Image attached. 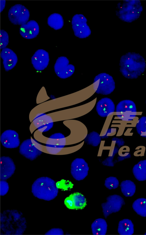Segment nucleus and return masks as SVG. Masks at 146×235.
<instances>
[{
    "instance_id": "1",
    "label": "nucleus",
    "mask_w": 146,
    "mask_h": 235,
    "mask_svg": "<svg viewBox=\"0 0 146 235\" xmlns=\"http://www.w3.org/2000/svg\"><path fill=\"white\" fill-rule=\"evenodd\" d=\"M22 213L16 210H7L0 214L1 235H22L26 228Z\"/></svg>"
},
{
    "instance_id": "2",
    "label": "nucleus",
    "mask_w": 146,
    "mask_h": 235,
    "mask_svg": "<svg viewBox=\"0 0 146 235\" xmlns=\"http://www.w3.org/2000/svg\"><path fill=\"white\" fill-rule=\"evenodd\" d=\"M146 65L144 59L139 53L128 52L120 58V71L125 77L135 79L144 72Z\"/></svg>"
},
{
    "instance_id": "3",
    "label": "nucleus",
    "mask_w": 146,
    "mask_h": 235,
    "mask_svg": "<svg viewBox=\"0 0 146 235\" xmlns=\"http://www.w3.org/2000/svg\"><path fill=\"white\" fill-rule=\"evenodd\" d=\"M31 191L35 197L50 201L57 196L58 188L53 180L47 177H42L34 181L32 185Z\"/></svg>"
},
{
    "instance_id": "4",
    "label": "nucleus",
    "mask_w": 146,
    "mask_h": 235,
    "mask_svg": "<svg viewBox=\"0 0 146 235\" xmlns=\"http://www.w3.org/2000/svg\"><path fill=\"white\" fill-rule=\"evenodd\" d=\"M143 10L139 0H123L117 4L116 14L123 21L131 23L139 18Z\"/></svg>"
},
{
    "instance_id": "5",
    "label": "nucleus",
    "mask_w": 146,
    "mask_h": 235,
    "mask_svg": "<svg viewBox=\"0 0 146 235\" xmlns=\"http://www.w3.org/2000/svg\"><path fill=\"white\" fill-rule=\"evenodd\" d=\"M93 84L95 92L98 94H110L115 88V83L113 77L106 73H101L96 76Z\"/></svg>"
},
{
    "instance_id": "6",
    "label": "nucleus",
    "mask_w": 146,
    "mask_h": 235,
    "mask_svg": "<svg viewBox=\"0 0 146 235\" xmlns=\"http://www.w3.org/2000/svg\"><path fill=\"white\" fill-rule=\"evenodd\" d=\"M115 112L119 119L125 121L133 120L137 115V109L135 103L129 100L120 101L117 105Z\"/></svg>"
},
{
    "instance_id": "7",
    "label": "nucleus",
    "mask_w": 146,
    "mask_h": 235,
    "mask_svg": "<svg viewBox=\"0 0 146 235\" xmlns=\"http://www.w3.org/2000/svg\"><path fill=\"white\" fill-rule=\"evenodd\" d=\"M8 17L10 21L13 24L21 26L28 22L30 13L24 5L17 4L10 9Z\"/></svg>"
},
{
    "instance_id": "8",
    "label": "nucleus",
    "mask_w": 146,
    "mask_h": 235,
    "mask_svg": "<svg viewBox=\"0 0 146 235\" xmlns=\"http://www.w3.org/2000/svg\"><path fill=\"white\" fill-rule=\"evenodd\" d=\"M87 20L82 14H76L72 21V28L75 35L80 38H86L91 33V30L87 24Z\"/></svg>"
},
{
    "instance_id": "9",
    "label": "nucleus",
    "mask_w": 146,
    "mask_h": 235,
    "mask_svg": "<svg viewBox=\"0 0 146 235\" xmlns=\"http://www.w3.org/2000/svg\"><path fill=\"white\" fill-rule=\"evenodd\" d=\"M125 204L123 199L120 195H113L109 196L106 202L101 204L104 217L106 218L110 214L119 211Z\"/></svg>"
},
{
    "instance_id": "10",
    "label": "nucleus",
    "mask_w": 146,
    "mask_h": 235,
    "mask_svg": "<svg viewBox=\"0 0 146 235\" xmlns=\"http://www.w3.org/2000/svg\"><path fill=\"white\" fill-rule=\"evenodd\" d=\"M69 63V60L65 57H59L57 59L54 69L56 74L58 77L65 79L70 77L74 73L75 67Z\"/></svg>"
},
{
    "instance_id": "11",
    "label": "nucleus",
    "mask_w": 146,
    "mask_h": 235,
    "mask_svg": "<svg viewBox=\"0 0 146 235\" xmlns=\"http://www.w3.org/2000/svg\"><path fill=\"white\" fill-rule=\"evenodd\" d=\"M89 170L88 164L83 158H76L72 162L71 173L76 180L80 181L84 179L88 175Z\"/></svg>"
},
{
    "instance_id": "12",
    "label": "nucleus",
    "mask_w": 146,
    "mask_h": 235,
    "mask_svg": "<svg viewBox=\"0 0 146 235\" xmlns=\"http://www.w3.org/2000/svg\"><path fill=\"white\" fill-rule=\"evenodd\" d=\"M19 152L21 155L31 161L36 159L42 153L34 145L31 138L24 140L21 143Z\"/></svg>"
},
{
    "instance_id": "13",
    "label": "nucleus",
    "mask_w": 146,
    "mask_h": 235,
    "mask_svg": "<svg viewBox=\"0 0 146 235\" xmlns=\"http://www.w3.org/2000/svg\"><path fill=\"white\" fill-rule=\"evenodd\" d=\"M0 141L2 145L7 148H15L20 145L19 134L13 130L4 131L1 135Z\"/></svg>"
},
{
    "instance_id": "14",
    "label": "nucleus",
    "mask_w": 146,
    "mask_h": 235,
    "mask_svg": "<svg viewBox=\"0 0 146 235\" xmlns=\"http://www.w3.org/2000/svg\"><path fill=\"white\" fill-rule=\"evenodd\" d=\"M31 63L35 69L38 71L45 69L49 61L48 53L46 51L40 49L36 51L31 58Z\"/></svg>"
},
{
    "instance_id": "15",
    "label": "nucleus",
    "mask_w": 146,
    "mask_h": 235,
    "mask_svg": "<svg viewBox=\"0 0 146 235\" xmlns=\"http://www.w3.org/2000/svg\"><path fill=\"white\" fill-rule=\"evenodd\" d=\"M0 178L1 180H6L14 174L16 166L12 159L8 156L0 158Z\"/></svg>"
},
{
    "instance_id": "16",
    "label": "nucleus",
    "mask_w": 146,
    "mask_h": 235,
    "mask_svg": "<svg viewBox=\"0 0 146 235\" xmlns=\"http://www.w3.org/2000/svg\"><path fill=\"white\" fill-rule=\"evenodd\" d=\"M115 105L110 98L105 97L101 99L97 102L96 110L101 117H105L110 115L115 112Z\"/></svg>"
},
{
    "instance_id": "17",
    "label": "nucleus",
    "mask_w": 146,
    "mask_h": 235,
    "mask_svg": "<svg viewBox=\"0 0 146 235\" xmlns=\"http://www.w3.org/2000/svg\"><path fill=\"white\" fill-rule=\"evenodd\" d=\"M34 137L37 141L45 144L46 145L50 146L64 147L66 144L67 140L65 137L59 138H52L47 137L37 130L34 133Z\"/></svg>"
},
{
    "instance_id": "18",
    "label": "nucleus",
    "mask_w": 146,
    "mask_h": 235,
    "mask_svg": "<svg viewBox=\"0 0 146 235\" xmlns=\"http://www.w3.org/2000/svg\"><path fill=\"white\" fill-rule=\"evenodd\" d=\"M39 31V26L34 20L29 21L27 23L21 26L19 28L21 35L23 38L28 39L36 37Z\"/></svg>"
},
{
    "instance_id": "19",
    "label": "nucleus",
    "mask_w": 146,
    "mask_h": 235,
    "mask_svg": "<svg viewBox=\"0 0 146 235\" xmlns=\"http://www.w3.org/2000/svg\"><path fill=\"white\" fill-rule=\"evenodd\" d=\"M1 57L3 60L4 67L6 71L13 69L17 62L18 58L16 54L8 48H5L2 50Z\"/></svg>"
},
{
    "instance_id": "20",
    "label": "nucleus",
    "mask_w": 146,
    "mask_h": 235,
    "mask_svg": "<svg viewBox=\"0 0 146 235\" xmlns=\"http://www.w3.org/2000/svg\"><path fill=\"white\" fill-rule=\"evenodd\" d=\"M107 222L104 219H97L91 224L92 233L95 235H105L107 232Z\"/></svg>"
},
{
    "instance_id": "21",
    "label": "nucleus",
    "mask_w": 146,
    "mask_h": 235,
    "mask_svg": "<svg viewBox=\"0 0 146 235\" xmlns=\"http://www.w3.org/2000/svg\"><path fill=\"white\" fill-rule=\"evenodd\" d=\"M132 172L135 178L139 181L146 180V160H141L133 166Z\"/></svg>"
},
{
    "instance_id": "22",
    "label": "nucleus",
    "mask_w": 146,
    "mask_h": 235,
    "mask_svg": "<svg viewBox=\"0 0 146 235\" xmlns=\"http://www.w3.org/2000/svg\"><path fill=\"white\" fill-rule=\"evenodd\" d=\"M117 231L120 235H132L134 232L133 224L131 220L124 219L119 222Z\"/></svg>"
},
{
    "instance_id": "23",
    "label": "nucleus",
    "mask_w": 146,
    "mask_h": 235,
    "mask_svg": "<svg viewBox=\"0 0 146 235\" xmlns=\"http://www.w3.org/2000/svg\"><path fill=\"white\" fill-rule=\"evenodd\" d=\"M48 25L51 28L57 30L63 26L64 21L62 16L58 13H54L50 15L47 20Z\"/></svg>"
},
{
    "instance_id": "24",
    "label": "nucleus",
    "mask_w": 146,
    "mask_h": 235,
    "mask_svg": "<svg viewBox=\"0 0 146 235\" xmlns=\"http://www.w3.org/2000/svg\"><path fill=\"white\" fill-rule=\"evenodd\" d=\"M120 186L122 193L126 197H132L135 193V185L131 180H126L122 181Z\"/></svg>"
},
{
    "instance_id": "25",
    "label": "nucleus",
    "mask_w": 146,
    "mask_h": 235,
    "mask_svg": "<svg viewBox=\"0 0 146 235\" xmlns=\"http://www.w3.org/2000/svg\"><path fill=\"white\" fill-rule=\"evenodd\" d=\"M74 204V209H82L86 205V201L85 196L81 193L76 192L70 194Z\"/></svg>"
},
{
    "instance_id": "26",
    "label": "nucleus",
    "mask_w": 146,
    "mask_h": 235,
    "mask_svg": "<svg viewBox=\"0 0 146 235\" xmlns=\"http://www.w3.org/2000/svg\"><path fill=\"white\" fill-rule=\"evenodd\" d=\"M132 207L137 214L146 217V199L140 198L136 199L133 203Z\"/></svg>"
},
{
    "instance_id": "27",
    "label": "nucleus",
    "mask_w": 146,
    "mask_h": 235,
    "mask_svg": "<svg viewBox=\"0 0 146 235\" xmlns=\"http://www.w3.org/2000/svg\"><path fill=\"white\" fill-rule=\"evenodd\" d=\"M136 128L139 135L146 138V116H143L139 119L136 123Z\"/></svg>"
},
{
    "instance_id": "28",
    "label": "nucleus",
    "mask_w": 146,
    "mask_h": 235,
    "mask_svg": "<svg viewBox=\"0 0 146 235\" xmlns=\"http://www.w3.org/2000/svg\"><path fill=\"white\" fill-rule=\"evenodd\" d=\"M101 137L100 135L96 132H92L86 138V141L90 145L94 146H97L101 142Z\"/></svg>"
},
{
    "instance_id": "29",
    "label": "nucleus",
    "mask_w": 146,
    "mask_h": 235,
    "mask_svg": "<svg viewBox=\"0 0 146 235\" xmlns=\"http://www.w3.org/2000/svg\"><path fill=\"white\" fill-rule=\"evenodd\" d=\"M104 185L109 189H115L118 187L119 182L116 177L110 176L106 179Z\"/></svg>"
},
{
    "instance_id": "30",
    "label": "nucleus",
    "mask_w": 146,
    "mask_h": 235,
    "mask_svg": "<svg viewBox=\"0 0 146 235\" xmlns=\"http://www.w3.org/2000/svg\"><path fill=\"white\" fill-rule=\"evenodd\" d=\"M0 49H3L8 45L9 42V37L7 33L5 30H0Z\"/></svg>"
},
{
    "instance_id": "31",
    "label": "nucleus",
    "mask_w": 146,
    "mask_h": 235,
    "mask_svg": "<svg viewBox=\"0 0 146 235\" xmlns=\"http://www.w3.org/2000/svg\"><path fill=\"white\" fill-rule=\"evenodd\" d=\"M9 186L8 182L5 180H1L0 181V195L3 196L8 192Z\"/></svg>"
},
{
    "instance_id": "32",
    "label": "nucleus",
    "mask_w": 146,
    "mask_h": 235,
    "mask_svg": "<svg viewBox=\"0 0 146 235\" xmlns=\"http://www.w3.org/2000/svg\"><path fill=\"white\" fill-rule=\"evenodd\" d=\"M56 184L58 188H61L65 190L71 189L73 186L71 182L65 180H62V181L58 182Z\"/></svg>"
},
{
    "instance_id": "33",
    "label": "nucleus",
    "mask_w": 146,
    "mask_h": 235,
    "mask_svg": "<svg viewBox=\"0 0 146 235\" xmlns=\"http://www.w3.org/2000/svg\"><path fill=\"white\" fill-rule=\"evenodd\" d=\"M64 232L63 230L59 228H53L47 231L45 235H63Z\"/></svg>"
},
{
    "instance_id": "34",
    "label": "nucleus",
    "mask_w": 146,
    "mask_h": 235,
    "mask_svg": "<svg viewBox=\"0 0 146 235\" xmlns=\"http://www.w3.org/2000/svg\"><path fill=\"white\" fill-rule=\"evenodd\" d=\"M53 123L46 124L39 127L37 130L42 133L46 132L51 129L53 127Z\"/></svg>"
},
{
    "instance_id": "35",
    "label": "nucleus",
    "mask_w": 146,
    "mask_h": 235,
    "mask_svg": "<svg viewBox=\"0 0 146 235\" xmlns=\"http://www.w3.org/2000/svg\"><path fill=\"white\" fill-rule=\"evenodd\" d=\"M64 203L68 208L70 209H74L72 200L70 195L66 198Z\"/></svg>"
},
{
    "instance_id": "36",
    "label": "nucleus",
    "mask_w": 146,
    "mask_h": 235,
    "mask_svg": "<svg viewBox=\"0 0 146 235\" xmlns=\"http://www.w3.org/2000/svg\"><path fill=\"white\" fill-rule=\"evenodd\" d=\"M65 137L64 135L61 133H56L52 135L49 137L52 138H59Z\"/></svg>"
},
{
    "instance_id": "37",
    "label": "nucleus",
    "mask_w": 146,
    "mask_h": 235,
    "mask_svg": "<svg viewBox=\"0 0 146 235\" xmlns=\"http://www.w3.org/2000/svg\"><path fill=\"white\" fill-rule=\"evenodd\" d=\"M6 1L0 0V12H1L5 7Z\"/></svg>"
},
{
    "instance_id": "38",
    "label": "nucleus",
    "mask_w": 146,
    "mask_h": 235,
    "mask_svg": "<svg viewBox=\"0 0 146 235\" xmlns=\"http://www.w3.org/2000/svg\"><path fill=\"white\" fill-rule=\"evenodd\" d=\"M145 235H146V232L145 233Z\"/></svg>"
},
{
    "instance_id": "39",
    "label": "nucleus",
    "mask_w": 146,
    "mask_h": 235,
    "mask_svg": "<svg viewBox=\"0 0 146 235\" xmlns=\"http://www.w3.org/2000/svg\"></svg>"
}]
</instances>
